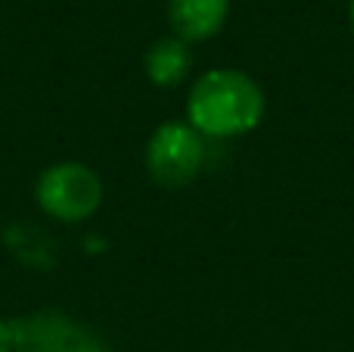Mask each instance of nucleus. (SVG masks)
Returning a JSON list of instances; mask_svg holds the SVG:
<instances>
[{
  "label": "nucleus",
  "instance_id": "nucleus-1",
  "mask_svg": "<svg viewBox=\"0 0 354 352\" xmlns=\"http://www.w3.org/2000/svg\"><path fill=\"white\" fill-rule=\"evenodd\" d=\"M264 94L252 75L239 69H212L199 75L187 97L189 128L205 137H236L258 128Z\"/></svg>",
  "mask_w": 354,
  "mask_h": 352
},
{
  "label": "nucleus",
  "instance_id": "nucleus-2",
  "mask_svg": "<svg viewBox=\"0 0 354 352\" xmlns=\"http://www.w3.org/2000/svg\"><path fill=\"white\" fill-rule=\"evenodd\" d=\"M37 206L56 222H84L103 203V181L84 162H59L41 172L35 184Z\"/></svg>",
  "mask_w": 354,
  "mask_h": 352
},
{
  "label": "nucleus",
  "instance_id": "nucleus-3",
  "mask_svg": "<svg viewBox=\"0 0 354 352\" xmlns=\"http://www.w3.org/2000/svg\"><path fill=\"white\" fill-rule=\"evenodd\" d=\"M205 162L202 134L183 122L159 125L147 143V172L162 187H187Z\"/></svg>",
  "mask_w": 354,
  "mask_h": 352
},
{
  "label": "nucleus",
  "instance_id": "nucleus-4",
  "mask_svg": "<svg viewBox=\"0 0 354 352\" xmlns=\"http://www.w3.org/2000/svg\"><path fill=\"white\" fill-rule=\"evenodd\" d=\"M12 343L31 340L37 352H103L97 337L81 331L78 324L66 322L62 315H35L28 322L10 324Z\"/></svg>",
  "mask_w": 354,
  "mask_h": 352
},
{
  "label": "nucleus",
  "instance_id": "nucleus-5",
  "mask_svg": "<svg viewBox=\"0 0 354 352\" xmlns=\"http://www.w3.org/2000/svg\"><path fill=\"white\" fill-rule=\"evenodd\" d=\"M230 0H168V22L183 44L208 41L227 22Z\"/></svg>",
  "mask_w": 354,
  "mask_h": 352
},
{
  "label": "nucleus",
  "instance_id": "nucleus-6",
  "mask_svg": "<svg viewBox=\"0 0 354 352\" xmlns=\"http://www.w3.org/2000/svg\"><path fill=\"white\" fill-rule=\"evenodd\" d=\"M189 66H193V53H189V47L180 37H162V41H156L147 50V60H143L147 78L159 87L180 85L189 75Z\"/></svg>",
  "mask_w": 354,
  "mask_h": 352
},
{
  "label": "nucleus",
  "instance_id": "nucleus-7",
  "mask_svg": "<svg viewBox=\"0 0 354 352\" xmlns=\"http://www.w3.org/2000/svg\"><path fill=\"white\" fill-rule=\"evenodd\" d=\"M16 343H12V328L6 322H0V352H10Z\"/></svg>",
  "mask_w": 354,
  "mask_h": 352
},
{
  "label": "nucleus",
  "instance_id": "nucleus-8",
  "mask_svg": "<svg viewBox=\"0 0 354 352\" xmlns=\"http://www.w3.org/2000/svg\"><path fill=\"white\" fill-rule=\"evenodd\" d=\"M351 28H354V0H351Z\"/></svg>",
  "mask_w": 354,
  "mask_h": 352
},
{
  "label": "nucleus",
  "instance_id": "nucleus-9",
  "mask_svg": "<svg viewBox=\"0 0 354 352\" xmlns=\"http://www.w3.org/2000/svg\"><path fill=\"white\" fill-rule=\"evenodd\" d=\"M25 352H37V349H25Z\"/></svg>",
  "mask_w": 354,
  "mask_h": 352
}]
</instances>
